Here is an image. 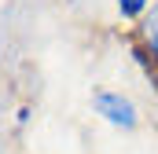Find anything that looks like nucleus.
Masks as SVG:
<instances>
[{"mask_svg": "<svg viewBox=\"0 0 158 154\" xmlns=\"http://www.w3.org/2000/svg\"><path fill=\"white\" fill-rule=\"evenodd\" d=\"M114 4H118V15L125 22H136V18L143 22V15L151 11V0H114Z\"/></svg>", "mask_w": 158, "mask_h": 154, "instance_id": "3", "label": "nucleus"}, {"mask_svg": "<svg viewBox=\"0 0 158 154\" xmlns=\"http://www.w3.org/2000/svg\"><path fill=\"white\" fill-rule=\"evenodd\" d=\"M92 107H96V114L103 117V121H110L114 128H125V132H132L136 121H140L132 99L121 95V92H96L92 95Z\"/></svg>", "mask_w": 158, "mask_h": 154, "instance_id": "1", "label": "nucleus"}, {"mask_svg": "<svg viewBox=\"0 0 158 154\" xmlns=\"http://www.w3.org/2000/svg\"><path fill=\"white\" fill-rule=\"evenodd\" d=\"M140 48L158 63V4H151V11L140 22Z\"/></svg>", "mask_w": 158, "mask_h": 154, "instance_id": "2", "label": "nucleus"}]
</instances>
